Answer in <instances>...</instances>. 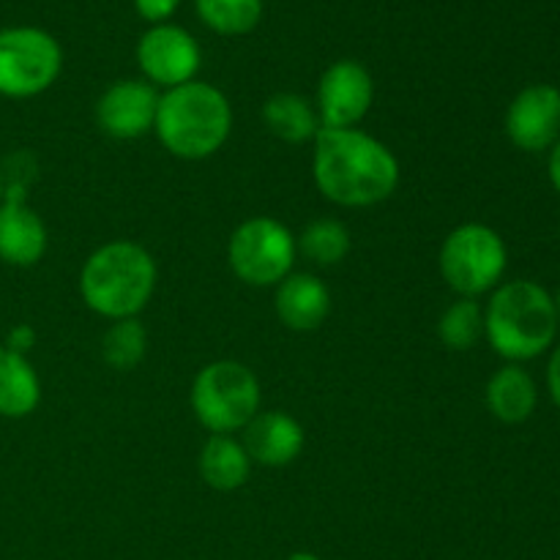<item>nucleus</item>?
<instances>
[{
  "label": "nucleus",
  "instance_id": "dca6fc26",
  "mask_svg": "<svg viewBox=\"0 0 560 560\" xmlns=\"http://www.w3.org/2000/svg\"><path fill=\"white\" fill-rule=\"evenodd\" d=\"M539 392L520 364H506L487 383V408L503 424H523L534 416Z\"/></svg>",
  "mask_w": 560,
  "mask_h": 560
},
{
  "label": "nucleus",
  "instance_id": "a878e982",
  "mask_svg": "<svg viewBox=\"0 0 560 560\" xmlns=\"http://www.w3.org/2000/svg\"><path fill=\"white\" fill-rule=\"evenodd\" d=\"M547 386H550L552 399H556V405L560 408V348H556V353H552V359H550V370H547Z\"/></svg>",
  "mask_w": 560,
  "mask_h": 560
},
{
  "label": "nucleus",
  "instance_id": "f257e3e1",
  "mask_svg": "<svg viewBox=\"0 0 560 560\" xmlns=\"http://www.w3.org/2000/svg\"><path fill=\"white\" fill-rule=\"evenodd\" d=\"M312 178L334 206L372 208L399 186V159L361 129H320L312 140Z\"/></svg>",
  "mask_w": 560,
  "mask_h": 560
},
{
  "label": "nucleus",
  "instance_id": "ddd939ff",
  "mask_svg": "<svg viewBox=\"0 0 560 560\" xmlns=\"http://www.w3.org/2000/svg\"><path fill=\"white\" fill-rule=\"evenodd\" d=\"M47 224L25 202V186H5L0 200V260L31 268L47 255Z\"/></svg>",
  "mask_w": 560,
  "mask_h": 560
},
{
  "label": "nucleus",
  "instance_id": "6e6552de",
  "mask_svg": "<svg viewBox=\"0 0 560 560\" xmlns=\"http://www.w3.org/2000/svg\"><path fill=\"white\" fill-rule=\"evenodd\" d=\"M63 71V49L52 33L16 25L0 31V96L33 98Z\"/></svg>",
  "mask_w": 560,
  "mask_h": 560
},
{
  "label": "nucleus",
  "instance_id": "0eeeda50",
  "mask_svg": "<svg viewBox=\"0 0 560 560\" xmlns=\"http://www.w3.org/2000/svg\"><path fill=\"white\" fill-rule=\"evenodd\" d=\"M299 244L288 224L273 217H252L233 230L228 262L235 277L252 288H277L293 273Z\"/></svg>",
  "mask_w": 560,
  "mask_h": 560
},
{
  "label": "nucleus",
  "instance_id": "393cba45",
  "mask_svg": "<svg viewBox=\"0 0 560 560\" xmlns=\"http://www.w3.org/2000/svg\"><path fill=\"white\" fill-rule=\"evenodd\" d=\"M33 345H36V331H33V326H27V323H20V326L11 328L9 339H5V348L22 355H27V350H31Z\"/></svg>",
  "mask_w": 560,
  "mask_h": 560
},
{
  "label": "nucleus",
  "instance_id": "f3484780",
  "mask_svg": "<svg viewBox=\"0 0 560 560\" xmlns=\"http://www.w3.org/2000/svg\"><path fill=\"white\" fill-rule=\"evenodd\" d=\"M42 402V381L27 355L0 348V416L25 419Z\"/></svg>",
  "mask_w": 560,
  "mask_h": 560
},
{
  "label": "nucleus",
  "instance_id": "412c9836",
  "mask_svg": "<svg viewBox=\"0 0 560 560\" xmlns=\"http://www.w3.org/2000/svg\"><path fill=\"white\" fill-rule=\"evenodd\" d=\"M200 20L219 36H244L260 25L262 0H195Z\"/></svg>",
  "mask_w": 560,
  "mask_h": 560
},
{
  "label": "nucleus",
  "instance_id": "1a4fd4ad",
  "mask_svg": "<svg viewBox=\"0 0 560 560\" xmlns=\"http://www.w3.org/2000/svg\"><path fill=\"white\" fill-rule=\"evenodd\" d=\"M137 63L153 88H178L197 80L202 52L197 38L173 22L153 25L137 44Z\"/></svg>",
  "mask_w": 560,
  "mask_h": 560
},
{
  "label": "nucleus",
  "instance_id": "2eb2a0df",
  "mask_svg": "<svg viewBox=\"0 0 560 560\" xmlns=\"http://www.w3.org/2000/svg\"><path fill=\"white\" fill-rule=\"evenodd\" d=\"M273 306L290 331H315L331 312V290L315 273L293 271L277 284Z\"/></svg>",
  "mask_w": 560,
  "mask_h": 560
},
{
  "label": "nucleus",
  "instance_id": "cd10ccee",
  "mask_svg": "<svg viewBox=\"0 0 560 560\" xmlns=\"http://www.w3.org/2000/svg\"><path fill=\"white\" fill-rule=\"evenodd\" d=\"M288 560H323V558L312 556V552H295V556H290Z\"/></svg>",
  "mask_w": 560,
  "mask_h": 560
},
{
  "label": "nucleus",
  "instance_id": "39448f33",
  "mask_svg": "<svg viewBox=\"0 0 560 560\" xmlns=\"http://www.w3.org/2000/svg\"><path fill=\"white\" fill-rule=\"evenodd\" d=\"M260 381L241 361H211L197 372L189 402L211 435H233L260 413Z\"/></svg>",
  "mask_w": 560,
  "mask_h": 560
},
{
  "label": "nucleus",
  "instance_id": "6ab92c4d",
  "mask_svg": "<svg viewBox=\"0 0 560 560\" xmlns=\"http://www.w3.org/2000/svg\"><path fill=\"white\" fill-rule=\"evenodd\" d=\"M262 124L277 140L290 142V145L312 142L320 131L315 104L299 93H273L262 104Z\"/></svg>",
  "mask_w": 560,
  "mask_h": 560
},
{
  "label": "nucleus",
  "instance_id": "4468645a",
  "mask_svg": "<svg viewBox=\"0 0 560 560\" xmlns=\"http://www.w3.org/2000/svg\"><path fill=\"white\" fill-rule=\"evenodd\" d=\"M252 463L266 465V468H284L295 463L304 452V427L295 416L284 410H266L257 413L249 424L244 427V441Z\"/></svg>",
  "mask_w": 560,
  "mask_h": 560
},
{
  "label": "nucleus",
  "instance_id": "c85d7f7f",
  "mask_svg": "<svg viewBox=\"0 0 560 560\" xmlns=\"http://www.w3.org/2000/svg\"><path fill=\"white\" fill-rule=\"evenodd\" d=\"M552 304H556V315H558V326H560V288H558L556 299H552Z\"/></svg>",
  "mask_w": 560,
  "mask_h": 560
},
{
  "label": "nucleus",
  "instance_id": "4be33fe9",
  "mask_svg": "<svg viewBox=\"0 0 560 560\" xmlns=\"http://www.w3.org/2000/svg\"><path fill=\"white\" fill-rule=\"evenodd\" d=\"M438 337L448 350H470L485 337V306L476 299H457L438 320Z\"/></svg>",
  "mask_w": 560,
  "mask_h": 560
},
{
  "label": "nucleus",
  "instance_id": "5701e85b",
  "mask_svg": "<svg viewBox=\"0 0 560 560\" xmlns=\"http://www.w3.org/2000/svg\"><path fill=\"white\" fill-rule=\"evenodd\" d=\"M148 331L140 317H126V320L109 323L102 339V355L113 370L129 372L145 359Z\"/></svg>",
  "mask_w": 560,
  "mask_h": 560
},
{
  "label": "nucleus",
  "instance_id": "9b49d317",
  "mask_svg": "<svg viewBox=\"0 0 560 560\" xmlns=\"http://www.w3.org/2000/svg\"><path fill=\"white\" fill-rule=\"evenodd\" d=\"M162 93L145 80H118L98 96L96 124L115 140H140L156 124Z\"/></svg>",
  "mask_w": 560,
  "mask_h": 560
},
{
  "label": "nucleus",
  "instance_id": "f8f14e48",
  "mask_svg": "<svg viewBox=\"0 0 560 560\" xmlns=\"http://www.w3.org/2000/svg\"><path fill=\"white\" fill-rule=\"evenodd\" d=\"M506 135L520 151L539 153L560 140V91L556 85H528L514 96L506 113Z\"/></svg>",
  "mask_w": 560,
  "mask_h": 560
},
{
  "label": "nucleus",
  "instance_id": "423d86ee",
  "mask_svg": "<svg viewBox=\"0 0 560 560\" xmlns=\"http://www.w3.org/2000/svg\"><path fill=\"white\" fill-rule=\"evenodd\" d=\"M441 277L459 299H479L498 288L509 266L501 235L479 222L459 224L446 235L438 255Z\"/></svg>",
  "mask_w": 560,
  "mask_h": 560
},
{
  "label": "nucleus",
  "instance_id": "20e7f679",
  "mask_svg": "<svg viewBox=\"0 0 560 560\" xmlns=\"http://www.w3.org/2000/svg\"><path fill=\"white\" fill-rule=\"evenodd\" d=\"M552 295L530 279L498 284L485 310V337L509 364L530 361L552 348L558 337Z\"/></svg>",
  "mask_w": 560,
  "mask_h": 560
},
{
  "label": "nucleus",
  "instance_id": "f03ea898",
  "mask_svg": "<svg viewBox=\"0 0 560 560\" xmlns=\"http://www.w3.org/2000/svg\"><path fill=\"white\" fill-rule=\"evenodd\" d=\"M156 282V260L145 246L109 241L88 255L80 271V295L88 310L115 323L140 315L151 304Z\"/></svg>",
  "mask_w": 560,
  "mask_h": 560
},
{
  "label": "nucleus",
  "instance_id": "c756f323",
  "mask_svg": "<svg viewBox=\"0 0 560 560\" xmlns=\"http://www.w3.org/2000/svg\"><path fill=\"white\" fill-rule=\"evenodd\" d=\"M3 191H5V178H3V170H0V200H3Z\"/></svg>",
  "mask_w": 560,
  "mask_h": 560
},
{
  "label": "nucleus",
  "instance_id": "aec40b11",
  "mask_svg": "<svg viewBox=\"0 0 560 560\" xmlns=\"http://www.w3.org/2000/svg\"><path fill=\"white\" fill-rule=\"evenodd\" d=\"M295 244H299V255H304L315 266H337L350 252V230L339 219L320 217L306 224Z\"/></svg>",
  "mask_w": 560,
  "mask_h": 560
},
{
  "label": "nucleus",
  "instance_id": "b1692460",
  "mask_svg": "<svg viewBox=\"0 0 560 560\" xmlns=\"http://www.w3.org/2000/svg\"><path fill=\"white\" fill-rule=\"evenodd\" d=\"M180 5V0H135V9L142 20L153 22V25H162L170 16L175 14V9Z\"/></svg>",
  "mask_w": 560,
  "mask_h": 560
},
{
  "label": "nucleus",
  "instance_id": "7ed1b4c3",
  "mask_svg": "<svg viewBox=\"0 0 560 560\" xmlns=\"http://www.w3.org/2000/svg\"><path fill=\"white\" fill-rule=\"evenodd\" d=\"M153 131L173 156L200 162L230 140L233 107L217 85L191 80L162 93Z\"/></svg>",
  "mask_w": 560,
  "mask_h": 560
},
{
  "label": "nucleus",
  "instance_id": "bb28decb",
  "mask_svg": "<svg viewBox=\"0 0 560 560\" xmlns=\"http://www.w3.org/2000/svg\"><path fill=\"white\" fill-rule=\"evenodd\" d=\"M550 180L560 191V140L552 145V153H550Z\"/></svg>",
  "mask_w": 560,
  "mask_h": 560
},
{
  "label": "nucleus",
  "instance_id": "a211bd4d",
  "mask_svg": "<svg viewBox=\"0 0 560 560\" xmlns=\"http://www.w3.org/2000/svg\"><path fill=\"white\" fill-rule=\"evenodd\" d=\"M200 476L211 490L233 492L249 481L252 457L233 435H211L202 443Z\"/></svg>",
  "mask_w": 560,
  "mask_h": 560
},
{
  "label": "nucleus",
  "instance_id": "9d476101",
  "mask_svg": "<svg viewBox=\"0 0 560 560\" xmlns=\"http://www.w3.org/2000/svg\"><path fill=\"white\" fill-rule=\"evenodd\" d=\"M375 102V82L359 60H337L317 82L315 109L320 129H359Z\"/></svg>",
  "mask_w": 560,
  "mask_h": 560
}]
</instances>
